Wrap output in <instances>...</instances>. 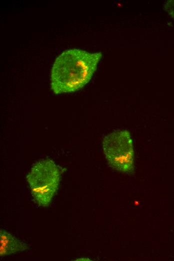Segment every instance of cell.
Returning a JSON list of instances; mask_svg holds the SVG:
<instances>
[{"label":"cell","mask_w":174,"mask_h":261,"mask_svg":"<svg viewBox=\"0 0 174 261\" xmlns=\"http://www.w3.org/2000/svg\"><path fill=\"white\" fill-rule=\"evenodd\" d=\"M102 57L101 52L78 49L65 50L56 59L51 70L50 86L56 94L78 90L91 79Z\"/></svg>","instance_id":"1"},{"label":"cell","mask_w":174,"mask_h":261,"mask_svg":"<svg viewBox=\"0 0 174 261\" xmlns=\"http://www.w3.org/2000/svg\"><path fill=\"white\" fill-rule=\"evenodd\" d=\"M60 170L50 159L40 160L33 165L26 180L34 202L40 206L48 207L57 192Z\"/></svg>","instance_id":"2"},{"label":"cell","mask_w":174,"mask_h":261,"mask_svg":"<svg viewBox=\"0 0 174 261\" xmlns=\"http://www.w3.org/2000/svg\"><path fill=\"white\" fill-rule=\"evenodd\" d=\"M102 148L110 166L122 173L130 174L134 170V152L130 133L115 130L103 139Z\"/></svg>","instance_id":"3"},{"label":"cell","mask_w":174,"mask_h":261,"mask_svg":"<svg viewBox=\"0 0 174 261\" xmlns=\"http://www.w3.org/2000/svg\"><path fill=\"white\" fill-rule=\"evenodd\" d=\"M28 246L6 230H0V256L4 257L23 251Z\"/></svg>","instance_id":"4"},{"label":"cell","mask_w":174,"mask_h":261,"mask_svg":"<svg viewBox=\"0 0 174 261\" xmlns=\"http://www.w3.org/2000/svg\"><path fill=\"white\" fill-rule=\"evenodd\" d=\"M164 11L174 19V0L166 1L163 5Z\"/></svg>","instance_id":"5"}]
</instances>
